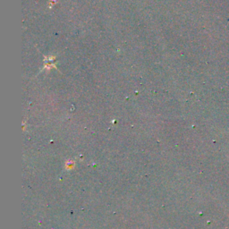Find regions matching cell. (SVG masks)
<instances>
[{"instance_id":"obj_1","label":"cell","mask_w":229,"mask_h":229,"mask_svg":"<svg viewBox=\"0 0 229 229\" xmlns=\"http://www.w3.org/2000/svg\"><path fill=\"white\" fill-rule=\"evenodd\" d=\"M54 60H55V57H53V56L46 57L45 58V65L46 66H48L49 68H51L52 66H55Z\"/></svg>"}]
</instances>
